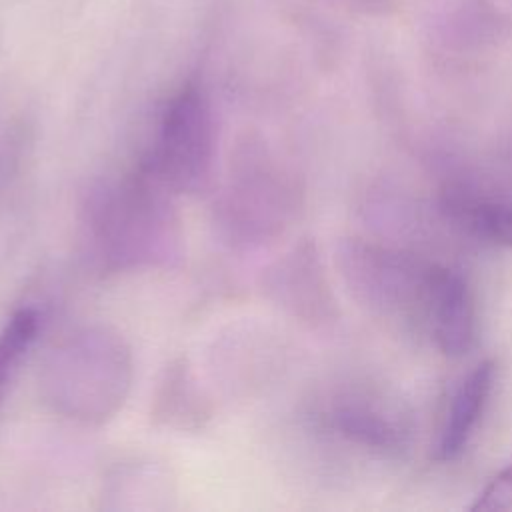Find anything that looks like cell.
I'll list each match as a JSON object with an SVG mask.
<instances>
[{
    "mask_svg": "<svg viewBox=\"0 0 512 512\" xmlns=\"http://www.w3.org/2000/svg\"><path fill=\"white\" fill-rule=\"evenodd\" d=\"M170 196L140 166L94 190L84 224L96 260L108 270H132L174 258L180 228Z\"/></svg>",
    "mask_w": 512,
    "mask_h": 512,
    "instance_id": "1",
    "label": "cell"
},
{
    "mask_svg": "<svg viewBox=\"0 0 512 512\" xmlns=\"http://www.w3.org/2000/svg\"><path fill=\"white\" fill-rule=\"evenodd\" d=\"M132 376V352L124 338L106 326H84L48 350L40 390L54 412L102 424L122 408Z\"/></svg>",
    "mask_w": 512,
    "mask_h": 512,
    "instance_id": "2",
    "label": "cell"
},
{
    "mask_svg": "<svg viewBox=\"0 0 512 512\" xmlns=\"http://www.w3.org/2000/svg\"><path fill=\"white\" fill-rule=\"evenodd\" d=\"M338 272L360 306L384 320L424 328L438 264L412 252L348 238L336 250Z\"/></svg>",
    "mask_w": 512,
    "mask_h": 512,
    "instance_id": "3",
    "label": "cell"
},
{
    "mask_svg": "<svg viewBox=\"0 0 512 512\" xmlns=\"http://www.w3.org/2000/svg\"><path fill=\"white\" fill-rule=\"evenodd\" d=\"M214 142L210 100L198 84H186L162 106L150 146L138 166L170 194L192 192L210 174Z\"/></svg>",
    "mask_w": 512,
    "mask_h": 512,
    "instance_id": "4",
    "label": "cell"
},
{
    "mask_svg": "<svg viewBox=\"0 0 512 512\" xmlns=\"http://www.w3.org/2000/svg\"><path fill=\"white\" fill-rule=\"evenodd\" d=\"M316 418L340 440L386 458L402 456L414 438V420L404 400L374 386L336 392Z\"/></svg>",
    "mask_w": 512,
    "mask_h": 512,
    "instance_id": "5",
    "label": "cell"
},
{
    "mask_svg": "<svg viewBox=\"0 0 512 512\" xmlns=\"http://www.w3.org/2000/svg\"><path fill=\"white\" fill-rule=\"evenodd\" d=\"M294 208V190L262 156L248 154L224 198L226 228L242 240L260 242L276 234Z\"/></svg>",
    "mask_w": 512,
    "mask_h": 512,
    "instance_id": "6",
    "label": "cell"
},
{
    "mask_svg": "<svg viewBox=\"0 0 512 512\" xmlns=\"http://www.w3.org/2000/svg\"><path fill=\"white\" fill-rule=\"evenodd\" d=\"M448 358L466 356L478 334L476 304L466 276L440 266L434 272L422 328Z\"/></svg>",
    "mask_w": 512,
    "mask_h": 512,
    "instance_id": "7",
    "label": "cell"
},
{
    "mask_svg": "<svg viewBox=\"0 0 512 512\" xmlns=\"http://www.w3.org/2000/svg\"><path fill=\"white\" fill-rule=\"evenodd\" d=\"M268 288L296 318L326 324L336 316V302L312 244H300L270 272Z\"/></svg>",
    "mask_w": 512,
    "mask_h": 512,
    "instance_id": "8",
    "label": "cell"
},
{
    "mask_svg": "<svg viewBox=\"0 0 512 512\" xmlns=\"http://www.w3.org/2000/svg\"><path fill=\"white\" fill-rule=\"evenodd\" d=\"M498 366L494 360L478 362L454 388L434 444L438 462H452L470 444L494 392Z\"/></svg>",
    "mask_w": 512,
    "mask_h": 512,
    "instance_id": "9",
    "label": "cell"
},
{
    "mask_svg": "<svg viewBox=\"0 0 512 512\" xmlns=\"http://www.w3.org/2000/svg\"><path fill=\"white\" fill-rule=\"evenodd\" d=\"M442 210L476 240L512 248V200L456 186L442 194Z\"/></svg>",
    "mask_w": 512,
    "mask_h": 512,
    "instance_id": "10",
    "label": "cell"
},
{
    "mask_svg": "<svg viewBox=\"0 0 512 512\" xmlns=\"http://www.w3.org/2000/svg\"><path fill=\"white\" fill-rule=\"evenodd\" d=\"M40 330V314L34 308L16 310L0 330V402L20 366L32 348Z\"/></svg>",
    "mask_w": 512,
    "mask_h": 512,
    "instance_id": "11",
    "label": "cell"
},
{
    "mask_svg": "<svg viewBox=\"0 0 512 512\" xmlns=\"http://www.w3.org/2000/svg\"><path fill=\"white\" fill-rule=\"evenodd\" d=\"M472 512H512V458L478 492L470 504Z\"/></svg>",
    "mask_w": 512,
    "mask_h": 512,
    "instance_id": "12",
    "label": "cell"
}]
</instances>
